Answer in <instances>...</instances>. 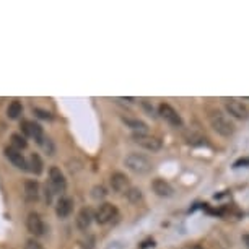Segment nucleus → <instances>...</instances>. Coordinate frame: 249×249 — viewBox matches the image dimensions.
Masks as SVG:
<instances>
[{
    "mask_svg": "<svg viewBox=\"0 0 249 249\" xmlns=\"http://www.w3.org/2000/svg\"><path fill=\"white\" fill-rule=\"evenodd\" d=\"M207 119H209L210 127L222 137H231L234 134V124L230 121L227 114H223L217 107H209L207 109Z\"/></svg>",
    "mask_w": 249,
    "mask_h": 249,
    "instance_id": "nucleus-1",
    "label": "nucleus"
},
{
    "mask_svg": "<svg viewBox=\"0 0 249 249\" xmlns=\"http://www.w3.org/2000/svg\"><path fill=\"white\" fill-rule=\"evenodd\" d=\"M124 166L127 168L130 173H134V175H139V176L148 175V173H152V170H153L152 160H150L147 155L137 153V152L129 153L127 157L124 158Z\"/></svg>",
    "mask_w": 249,
    "mask_h": 249,
    "instance_id": "nucleus-2",
    "label": "nucleus"
},
{
    "mask_svg": "<svg viewBox=\"0 0 249 249\" xmlns=\"http://www.w3.org/2000/svg\"><path fill=\"white\" fill-rule=\"evenodd\" d=\"M117 217H119V210H117V207L114 204H109V202L101 204L95 212V220L100 225H109Z\"/></svg>",
    "mask_w": 249,
    "mask_h": 249,
    "instance_id": "nucleus-3",
    "label": "nucleus"
},
{
    "mask_svg": "<svg viewBox=\"0 0 249 249\" xmlns=\"http://www.w3.org/2000/svg\"><path fill=\"white\" fill-rule=\"evenodd\" d=\"M158 114L161 116L168 124L173 125V127H182L181 114L171 105H168V103H161V105L158 106Z\"/></svg>",
    "mask_w": 249,
    "mask_h": 249,
    "instance_id": "nucleus-4",
    "label": "nucleus"
},
{
    "mask_svg": "<svg viewBox=\"0 0 249 249\" xmlns=\"http://www.w3.org/2000/svg\"><path fill=\"white\" fill-rule=\"evenodd\" d=\"M49 186L54 191V194H62L67 189V179L59 166H51L49 170Z\"/></svg>",
    "mask_w": 249,
    "mask_h": 249,
    "instance_id": "nucleus-5",
    "label": "nucleus"
},
{
    "mask_svg": "<svg viewBox=\"0 0 249 249\" xmlns=\"http://www.w3.org/2000/svg\"><path fill=\"white\" fill-rule=\"evenodd\" d=\"M132 140L139 147L148 150V152H158V150H161L163 147L161 140L148 134H132Z\"/></svg>",
    "mask_w": 249,
    "mask_h": 249,
    "instance_id": "nucleus-6",
    "label": "nucleus"
},
{
    "mask_svg": "<svg viewBox=\"0 0 249 249\" xmlns=\"http://www.w3.org/2000/svg\"><path fill=\"white\" fill-rule=\"evenodd\" d=\"M225 109L231 117L234 119H239V121H244L249 117V107L244 105L243 101H238V100H227L225 101Z\"/></svg>",
    "mask_w": 249,
    "mask_h": 249,
    "instance_id": "nucleus-7",
    "label": "nucleus"
},
{
    "mask_svg": "<svg viewBox=\"0 0 249 249\" xmlns=\"http://www.w3.org/2000/svg\"><path fill=\"white\" fill-rule=\"evenodd\" d=\"M21 130L25 134V137H31L35 139L39 145H44V132H43V127H41L37 122L35 121H21Z\"/></svg>",
    "mask_w": 249,
    "mask_h": 249,
    "instance_id": "nucleus-8",
    "label": "nucleus"
},
{
    "mask_svg": "<svg viewBox=\"0 0 249 249\" xmlns=\"http://www.w3.org/2000/svg\"><path fill=\"white\" fill-rule=\"evenodd\" d=\"M26 228L33 236H43L44 231H46V225L41 218V215L37 212H30L28 213V218H26Z\"/></svg>",
    "mask_w": 249,
    "mask_h": 249,
    "instance_id": "nucleus-9",
    "label": "nucleus"
},
{
    "mask_svg": "<svg viewBox=\"0 0 249 249\" xmlns=\"http://www.w3.org/2000/svg\"><path fill=\"white\" fill-rule=\"evenodd\" d=\"M3 155H5V158L15 168H18V170H21V171H28V160L23 157V153L20 150H17L13 147H5L3 148Z\"/></svg>",
    "mask_w": 249,
    "mask_h": 249,
    "instance_id": "nucleus-10",
    "label": "nucleus"
},
{
    "mask_svg": "<svg viewBox=\"0 0 249 249\" xmlns=\"http://www.w3.org/2000/svg\"><path fill=\"white\" fill-rule=\"evenodd\" d=\"M109 184H111V189L117 192V194H125V192L130 189L129 178L121 171H114L109 176Z\"/></svg>",
    "mask_w": 249,
    "mask_h": 249,
    "instance_id": "nucleus-11",
    "label": "nucleus"
},
{
    "mask_svg": "<svg viewBox=\"0 0 249 249\" xmlns=\"http://www.w3.org/2000/svg\"><path fill=\"white\" fill-rule=\"evenodd\" d=\"M73 212V199L69 196H60V199L55 204V215L60 220L69 218Z\"/></svg>",
    "mask_w": 249,
    "mask_h": 249,
    "instance_id": "nucleus-12",
    "label": "nucleus"
},
{
    "mask_svg": "<svg viewBox=\"0 0 249 249\" xmlns=\"http://www.w3.org/2000/svg\"><path fill=\"white\" fill-rule=\"evenodd\" d=\"M152 189L158 197H171L175 194V189L168 181L161 179V178H155L152 181Z\"/></svg>",
    "mask_w": 249,
    "mask_h": 249,
    "instance_id": "nucleus-13",
    "label": "nucleus"
},
{
    "mask_svg": "<svg viewBox=\"0 0 249 249\" xmlns=\"http://www.w3.org/2000/svg\"><path fill=\"white\" fill-rule=\"evenodd\" d=\"M93 218H95V215L88 207H83V209H80V212L77 213V218H75V223H77L78 230H82V231H87L88 228L91 227V222Z\"/></svg>",
    "mask_w": 249,
    "mask_h": 249,
    "instance_id": "nucleus-14",
    "label": "nucleus"
},
{
    "mask_svg": "<svg viewBox=\"0 0 249 249\" xmlns=\"http://www.w3.org/2000/svg\"><path fill=\"white\" fill-rule=\"evenodd\" d=\"M121 119H122V122H124V124L127 125L129 129L134 130V134H147L148 125L145 124L143 121L135 119V117H125V116H122Z\"/></svg>",
    "mask_w": 249,
    "mask_h": 249,
    "instance_id": "nucleus-15",
    "label": "nucleus"
},
{
    "mask_svg": "<svg viewBox=\"0 0 249 249\" xmlns=\"http://www.w3.org/2000/svg\"><path fill=\"white\" fill-rule=\"evenodd\" d=\"M25 197L28 202H36L39 199V184L35 179H28L25 182Z\"/></svg>",
    "mask_w": 249,
    "mask_h": 249,
    "instance_id": "nucleus-16",
    "label": "nucleus"
},
{
    "mask_svg": "<svg viewBox=\"0 0 249 249\" xmlns=\"http://www.w3.org/2000/svg\"><path fill=\"white\" fill-rule=\"evenodd\" d=\"M43 170H44L43 160H41V157L37 153H33L30 160H28V171H31L35 176H39L41 173H43Z\"/></svg>",
    "mask_w": 249,
    "mask_h": 249,
    "instance_id": "nucleus-17",
    "label": "nucleus"
},
{
    "mask_svg": "<svg viewBox=\"0 0 249 249\" xmlns=\"http://www.w3.org/2000/svg\"><path fill=\"white\" fill-rule=\"evenodd\" d=\"M21 112H23V106L18 100H13L7 107V116L10 117V119H18V117L21 116Z\"/></svg>",
    "mask_w": 249,
    "mask_h": 249,
    "instance_id": "nucleus-18",
    "label": "nucleus"
},
{
    "mask_svg": "<svg viewBox=\"0 0 249 249\" xmlns=\"http://www.w3.org/2000/svg\"><path fill=\"white\" fill-rule=\"evenodd\" d=\"M12 147L17 148V150H25L28 147V142H26V137L21 134H12Z\"/></svg>",
    "mask_w": 249,
    "mask_h": 249,
    "instance_id": "nucleus-19",
    "label": "nucleus"
},
{
    "mask_svg": "<svg viewBox=\"0 0 249 249\" xmlns=\"http://www.w3.org/2000/svg\"><path fill=\"white\" fill-rule=\"evenodd\" d=\"M125 197H127V200L130 204H139V202L143 199V194L139 187H130V189L125 192Z\"/></svg>",
    "mask_w": 249,
    "mask_h": 249,
    "instance_id": "nucleus-20",
    "label": "nucleus"
},
{
    "mask_svg": "<svg viewBox=\"0 0 249 249\" xmlns=\"http://www.w3.org/2000/svg\"><path fill=\"white\" fill-rule=\"evenodd\" d=\"M106 194H107V192H106V189H105V186H95V187L91 189V197H93L95 200L105 199Z\"/></svg>",
    "mask_w": 249,
    "mask_h": 249,
    "instance_id": "nucleus-21",
    "label": "nucleus"
},
{
    "mask_svg": "<svg viewBox=\"0 0 249 249\" xmlns=\"http://www.w3.org/2000/svg\"><path fill=\"white\" fill-rule=\"evenodd\" d=\"M25 249H44V248H43V244H41L39 241H36L35 238H31V239H28V241H26Z\"/></svg>",
    "mask_w": 249,
    "mask_h": 249,
    "instance_id": "nucleus-22",
    "label": "nucleus"
},
{
    "mask_svg": "<svg viewBox=\"0 0 249 249\" xmlns=\"http://www.w3.org/2000/svg\"><path fill=\"white\" fill-rule=\"evenodd\" d=\"M33 111H35V112H36V116H37V117H41V119H48V121L53 119V114H51L49 111H43V109H39V107H35Z\"/></svg>",
    "mask_w": 249,
    "mask_h": 249,
    "instance_id": "nucleus-23",
    "label": "nucleus"
},
{
    "mask_svg": "<svg viewBox=\"0 0 249 249\" xmlns=\"http://www.w3.org/2000/svg\"><path fill=\"white\" fill-rule=\"evenodd\" d=\"M44 191H46V194H44V197H46V202H48V204H51V202H53V196H54V191L51 189V186L48 187V184H46Z\"/></svg>",
    "mask_w": 249,
    "mask_h": 249,
    "instance_id": "nucleus-24",
    "label": "nucleus"
},
{
    "mask_svg": "<svg viewBox=\"0 0 249 249\" xmlns=\"http://www.w3.org/2000/svg\"><path fill=\"white\" fill-rule=\"evenodd\" d=\"M243 241H244V244L249 248V233H246V234H243Z\"/></svg>",
    "mask_w": 249,
    "mask_h": 249,
    "instance_id": "nucleus-25",
    "label": "nucleus"
},
{
    "mask_svg": "<svg viewBox=\"0 0 249 249\" xmlns=\"http://www.w3.org/2000/svg\"><path fill=\"white\" fill-rule=\"evenodd\" d=\"M196 249H205V248H200V246H196Z\"/></svg>",
    "mask_w": 249,
    "mask_h": 249,
    "instance_id": "nucleus-26",
    "label": "nucleus"
}]
</instances>
